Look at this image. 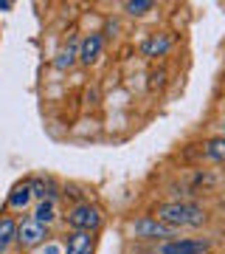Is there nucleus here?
I'll return each instance as SVG.
<instances>
[{
  "instance_id": "obj_1",
  "label": "nucleus",
  "mask_w": 225,
  "mask_h": 254,
  "mask_svg": "<svg viewBox=\"0 0 225 254\" xmlns=\"http://www.w3.org/2000/svg\"><path fill=\"white\" fill-rule=\"evenodd\" d=\"M152 218L172 226L175 232H180V229H203L208 226V209L194 203V200H163V203H155Z\"/></svg>"
},
{
  "instance_id": "obj_2",
  "label": "nucleus",
  "mask_w": 225,
  "mask_h": 254,
  "mask_svg": "<svg viewBox=\"0 0 225 254\" xmlns=\"http://www.w3.org/2000/svg\"><path fill=\"white\" fill-rule=\"evenodd\" d=\"M127 235H130V240H135V243H163V240H172V237H178V232L172 226H166V223H161L158 218H152V215H141V218H133L130 223H127Z\"/></svg>"
},
{
  "instance_id": "obj_3",
  "label": "nucleus",
  "mask_w": 225,
  "mask_h": 254,
  "mask_svg": "<svg viewBox=\"0 0 225 254\" xmlns=\"http://www.w3.org/2000/svg\"><path fill=\"white\" fill-rule=\"evenodd\" d=\"M65 226L71 232H90V235H99L101 223H104V212H101L93 200H82L76 206H71L62 215Z\"/></svg>"
},
{
  "instance_id": "obj_4",
  "label": "nucleus",
  "mask_w": 225,
  "mask_h": 254,
  "mask_svg": "<svg viewBox=\"0 0 225 254\" xmlns=\"http://www.w3.org/2000/svg\"><path fill=\"white\" fill-rule=\"evenodd\" d=\"M214 237H172L152 246V254H211Z\"/></svg>"
},
{
  "instance_id": "obj_5",
  "label": "nucleus",
  "mask_w": 225,
  "mask_h": 254,
  "mask_svg": "<svg viewBox=\"0 0 225 254\" xmlns=\"http://www.w3.org/2000/svg\"><path fill=\"white\" fill-rule=\"evenodd\" d=\"M48 232H51V229L40 226V223L31 220V218L17 220V249H23V252H37V249H43L45 240H48Z\"/></svg>"
},
{
  "instance_id": "obj_6",
  "label": "nucleus",
  "mask_w": 225,
  "mask_h": 254,
  "mask_svg": "<svg viewBox=\"0 0 225 254\" xmlns=\"http://www.w3.org/2000/svg\"><path fill=\"white\" fill-rule=\"evenodd\" d=\"M31 203H34V195H31V184H28V178L26 181H17L14 187H11L9 198H6V209H9V212H26Z\"/></svg>"
},
{
  "instance_id": "obj_7",
  "label": "nucleus",
  "mask_w": 225,
  "mask_h": 254,
  "mask_svg": "<svg viewBox=\"0 0 225 254\" xmlns=\"http://www.w3.org/2000/svg\"><path fill=\"white\" fill-rule=\"evenodd\" d=\"M65 254H96V235H90V232H68Z\"/></svg>"
},
{
  "instance_id": "obj_8",
  "label": "nucleus",
  "mask_w": 225,
  "mask_h": 254,
  "mask_svg": "<svg viewBox=\"0 0 225 254\" xmlns=\"http://www.w3.org/2000/svg\"><path fill=\"white\" fill-rule=\"evenodd\" d=\"M101 48H104V37H101V31L88 34L79 43V63L82 65H93L101 57Z\"/></svg>"
},
{
  "instance_id": "obj_9",
  "label": "nucleus",
  "mask_w": 225,
  "mask_h": 254,
  "mask_svg": "<svg viewBox=\"0 0 225 254\" xmlns=\"http://www.w3.org/2000/svg\"><path fill=\"white\" fill-rule=\"evenodd\" d=\"M17 249V218L14 215H0V254H11Z\"/></svg>"
},
{
  "instance_id": "obj_10",
  "label": "nucleus",
  "mask_w": 225,
  "mask_h": 254,
  "mask_svg": "<svg viewBox=\"0 0 225 254\" xmlns=\"http://www.w3.org/2000/svg\"><path fill=\"white\" fill-rule=\"evenodd\" d=\"M28 218H31V220H37L40 226L51 229V226L56 223V220H62V215H59V209H56V203H54V200H37Z\"/></svg>"
},
{
  "instance_id": "obj_11",
  "label": "nucleus",
  "mask_w": 225,
  "mask_h": 254,
  "mask_svg": "<svg viewBox=\"0 0 225 254\" xmlns=\"http://www.w3.org/2000/svg\"><path fill=\"white\" fill-rule=\"evenodd\" d=\"M172 51V37L169 34H152L149 40H144L141 46V54L155 60V57H166Z\"/></svg>"
},
{
  "instance_id": "obj_12",
  "label": "nucleus",
  "mask_w": 225,
  "mask_h": 254,
  "mask_svg": "<svg viewBox=\"0 0 225 254\" xmlns=\"http://www.w3.org/2000/svg\"><path fill=\"white\" fill-rule=\"evenodd\" d=\"M79 63V40H68L62 48H59V54L54 57V68L56 71H68L73 65Z\"/></svg>"
},
{
  "instance_id": "obj_13",
  "label": "nucleus",
  "mask_w": 225,
  "mask_h": 254,
  "mask_svg": "<svg viewBox=\"0 0 225 254\" xmlns=\"http://www.w3.org/2000/svg\"><path fill=\"white\" fill-rule=\"evenodd\" d=\"M203 158L211 164H225V136H211L203 141Z\"/></svg>"
},
{
  "instance_id": "obj_14",
  "label": "nucleus",
  "mask_w": 225,
  "mask_h": 254,
  "mask_svg": "<svg viewBox=\"0 0 225 254\" xmlns=\"http://www.w3.org/2000/svg\"><path fill=\"white\" fill-rule=\"evenodd\" d=\"M121 9H124L130 17H146L149 11H155V3L152 0H127Z\"/></svg>"
},
{
  "instance_id": "obj_15",
  "label": "nucleus",
  "mask_w": 225,
  "mask_h": 254,
  "mask_svg": "<svg viewBox=\"0 0 225 254\" xmlns=\"http://www.w3.org/2000/svg\"><path fill=\"white\" fill-rule=\"evenodd\" d=\"M9 9H14V3L11 0H0V11H9Z\"/></svg>"
},
{
  "instance_id": "obj_16",
  "label": "nucleus",
  "mask_w": 225,
  "mask_h": 254,
  "mask_svg": "<svg viewBox=\"0 0 225 254\" xmlns=\"http://www.w3.org/2000/svg\"><path fill=\"white\" fill-rule=\"evenodd\" d=\"M40 254H59V252H56V246H48V249H45V252H40Z\"/></svg>"
},
{
  "instance_id": "obj_17",
  "label": "nucleus",
  "mask_w": 225,
  "mask_h": 254,
  "mask_svg": "<svg viewBox=\"0 0 225 254\" xmlns=\"http://www.w3.org/2000/svg\"><path fill=\"white\" fill-rule=\"evenodd\" d=\"M220 130H223V136H225V119H223V125H220Z\"/></svg>"
}]
</instances>
